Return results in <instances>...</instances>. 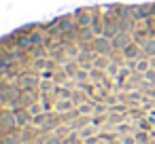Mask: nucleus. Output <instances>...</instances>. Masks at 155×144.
<instances>
[{"label": "nucleus", "instance_id": "obj_1", "mask_svg": "<svg viewBox=\"0 0 155 144\" xmlns=\"http://www.w3.org/2000/svg\"><path fill=\"white\" fill-rule=\"evenodd\" d=\"M5 144H155V2L91 5L2 38Z\"/></svg>", "mask_w": 155, "mask_h": 144}]
</instances>
